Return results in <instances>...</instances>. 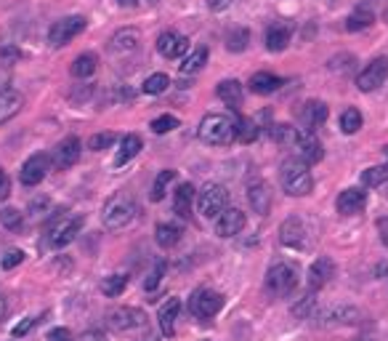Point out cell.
Returning <instances> with one entry per match:
<instances>
[{"instance_id": "cell-14", "label": "cell", "mask_w": 388, "mask_h": 341, "mask_svg": "<svg viewBox=\"0 0 388 341\" xmlns=\"http://www.w3.org/2000/svg\"><path fill=\"white\" fill-rule=\"evenodd\" d=\"M157 51L160 56H165V59H181L189 54V40L179 32H173V30H165V32H160L157 37Z\"/></svg>"}, {"instance_id": "cell-9", "label": "cell", "mask_w": 388, "mask_h": 341, "mask_svg": "<svg viewBox=\"0 0 388 341\" xmlns=\"http://www.w3.org/2000/svg\"><path fill=\"white\" fill-rule=\"evenodd\" d=\"M83 30H85V16H64L59 22H53V27L48 30V43L53 49H61L70 40H75Z\"/></svg>"}, {"instance_id": "cell-32", "label": "cell", "mask_w": 388, "mask_h": 341, "mask_svg": "<svg viewBox=\"0 0 388 341\" xmlns=\"http://www.w3.org/2000/svg\"><path fill=\"white\" fill-rule=\"evenodd\" d=\"M205 61H207V49L205 46H200V49H192L186 56H183L181 61V73L183 75H194V73H200L202 67H205Z\"/></svg>"}, {"instance_id": "cell-12", "label": "cell", "mask_w": 388, "mask_h": 341, "mask_svg": "<svg viewBox=\"0 0 388 341\" xmlns=\"http://www.w3.org/2000/svg\"><path fill=\"white\" fill-rule=\"evenodd\" d=\"M80 152H83V144H80V139L77 136H70V139H64L56 149H53V158H51V166L56 170H70L80 160Z\"/></svg>"}, {"instance_id": "cell-48", "label": "cell", "mask_w": 388, "mask_h": 341, "mask_svg": "<svg viewBox=\"0 0 388 341\" xmlns=\"http://www.w3.org/2000/svg\"><path fill=\"white\" fill-rule=\"evenodd\" d=\"M311 306H314V293H309V296H304L301 302H298V306H292V315L304 317L311 312Z\"/></svg>"}, {"instance_id": "cell-43", "label": "cell", "mask_w": 388, "mask_h": 341, "mask_svg": "<svg viewBox=\"0 0 388 341\" xmlns=\"http://www.w3.org/2000/svg\"><path fill=\"white\" fill-rule=\"evenodd\" d=\"M0 224L6 227V230H22V224H25V219H22V213L16 211V208H3L0 211Z\"/></svg>"}, {"instance_id": "cell-54", "label": "cell", "mask_w": 388, "mask_h": 341, "mask_svg": "<svg viewBox=\"0 0 388 341\" xmlns=\"http://www.w3.org/2000/svg\"><path fill=\"white\" fill-rule=\"evenodd\" d=\"M117 3H120L122 8H136L138 6V0H117Z\"/></svg>"}, {"instance_id": "cell-24", "label": "cell", "mask_w": 388, "mask_h": 341, "mask_svg": "<svg viewBox=\"0 0 388 341\" xmlns=\"http://www.w3.org/2000/svg\"><path fill=\"white\" fill-rule=\"evenodd\" d=\"M292 37V30L285 22H274V25H269L266 30V49L279 54V51L287 49V43H290Z\"/></svg>"}, {"instance_id": "cell-41", "label": "cell", "mask_w": 388, "mask_h": 341, "mask_svg": "<svg viewBox=\"0 0 388 341\" xmlns=\"http://www.w3.org/2000/svg\"><path fill=\"white\" fill-rule=\"evenodd\" d=\"M237 139L242 142V144H250L258 139V125H255L250 118H240L237 120Z\"/></svg>"}, {"instance_id": "cell-8", "label": "cell", "mask_w": 388, "mask_h": 341, "mask_svg": "<svg viewBox=\"0 0 388 341\" xmlns=\"http://www.w3.org/2000/svg\"><path fill=\"white\" fill-rule=\"evenodd\" d=\"M110 328L117 333H131V330H141L146 328V312L138 306H120L110 312Z\"/></svg>"}, {"instance_id": "cell-51", "label": "cell", "mask_w": 388, "mask_h": 341, "mask_svg": "<svg viewBox=\"0 0 388 341\" xmlns=\"http://www.w3.org/2000/svg\"><path fill=\"white\" fill-rule=\"evenodd\" d=\"M48 341H75V339H72V333H70L67 328H53L48 333Z\"/></svg>"}, {"instance_id": "cell-20", "label": "cell", "mask_w": 388, "mask_h": 341, "mask_svg": "<svg viewBox=\"0 0 388 341\" xmlns=\"http://www.w3.org/2000/svg\"><path fill=\"white\" fill-rule=\"evenodd\" d=\"M25 107V97L13 88H0V125L13 120Z\"/></svg>"}, {"instance_id": "cell-13", "label": "cell", "mask_w": 388, "mask_h": 341, "mask_svg": "<svg viewBox=\"0 0 388 341\" xmlns=\"http://www.w3.org/2000/svg\"><path fill=\"white\" fill-rule=\"evenodd\" d=\"M298 120H301L306 134H316L325 125V120H328V104L316 101V99L314 101H306L304 107L298 110Z\"/></svg>"}, {"instance_id": "cell-29", "label": "cell", "mask_w": 388, "mask_h": 341, "mask_svg": "<svg viewBox=\"0 0 388 341\" xmlns=\"http://www.w3.org/2000/svg\"><path fill=\"white\" fill-rule=\"evenodd\" d=\"M192 203H194V187L192 184H181V187L173 192V213L181 216V219H189Z\"/></svg>"}, {"instance_id": "cell-25", "label": "cell", "mask_w": 388, "mask_h": 341, "mask_svg": "<svg viewBox=\"0 0 388 341\" xmlns=\"http://www.w3.org/2000/svg\"><path fill=\"white\" fill-rule=\"evenodd\" d=\"M183 235V227L181 224H176V221H160L157 230H155V240H157L160 248H173V245H179Z\"/></svg>"}, {"instance_id": "cell-10", "label": "cell", "mask_w": 388, "mask_h": 341, "mask_svg": "<svg viewBox=\"0 0 388 341\" xmlns=\"http://www.w3.org/2000/svg\"><path fill=\"white\" fill-rule=\"evenodd\" d=\"M386 78H388V59L386 56H377V59H373L362 73H359L356 88L364 91V94H373V91H377L380 85L386 83Z\"/></svg>"}, {"instance_id": "cell-6", "label": "cell", "mask_w": 388, "mask_h": 341, "mask_svg": "<svg viewBox=\"0 0 388 341\" xmlns=\"http://www.w3.org/2000/svg\"><path fill=\"white\" fill-rule=\"evenodd\" d=\"M295 288H298V269L292 267V264L279 261V264H274V267L266 272L269 296H274V299H285V296H290Z\"/></svg>"}, {"instance_id": "cell-23", "label": "cell", "mask_w": 388, "mask_h": 341, "mask_svg": "<svg viewBox=\"0 0 388 341\" xmlns=\"http://www.w3.org/2000/svg\"><path fill=\"white\" fill-rule=\"evenodd\" d=\"M179 312H181V299L179 296H170L165 304L160 306V330L165 333V336H173L176 333V317H179Z\"/></svg>"}, {"instance_id": "cell-56", "label": "cell", "mask_w": 388, "mask_h": 341, "mask_svg": "<svg viewBox=\"0 0 388 341\" xmlns=\"http://www.w3.org/2000/svg\"><path fill=\"white\" fill-rule=\"evenodd\" d=\"M383 243H386V248H388V232L383 235Z\"/></svg>"}, {"instance_id": "cell-34", "label": "cell", "mask_w": 388, "mask_h": 341, "mask_svg": "<svg viewBox=\"0 0 388 341\" xmlns=\"http://www.w3.org/2000/svg\"><path fill=\"white\" fill-rule=\"evenodd\" d=\"M269 134H271V139L277 142V144L282 147H295V142H298V128H292V125H285V123H277V125H271L269 128Z\"/></svg>"}, {"instance_id": "cell-1", "label": "cell", "mask_w": 388, "mask_h": 341, "mask_svg": "<svg viewBox=\"0 0 388 341\" xmlns=\"http://www.w3.org/2000/svg\"><path fill=\"white\" fill-rule=\"evenodd\" d=\"M279 184L290 197H306L314 190V176L301 158H287L279 168Z\"/></svg>"}, {"instance_id": "cell-47", "label": "cell", "mask_w": 388, "mask_h": 341, "mask_svg": "<svg viewBox=\"0 0 388 341\" xmlns=\"http://www.w3.org/2000/svg\"><path fill=\"white\" fill-rule=\"evenodd\" d=\"M25 261V254L22 251H8V254L0 259V267L3 269H13V267H19Z\"/></svg>"}, {"instance_id": "cell-35", "label": "cell", "mask_w": 388, "mask_h": 341, "mask_svg": "<svg viewBox=\"0 0 388 341\" xmlns=\"http://www.w3.org/2000/svg\"><path fill=\"white\" fill-rule=\"evenodd\" d=\"M247 43H250V32L245 27H234L229 35H226V49L231 54H242L247 49Z\"/></svg>"}, {"instance_id": "cell-5", "label": "cell", "mask_w": 388, "mask_h": 341, "mask_svg": "<svg viewBox=\"0 0 388 341\" xmlns=\"http://www.w3.org/2000/svg\"><path fill=\"white\" fill-rule=\"evenodd\" d=\"M197 208L202 213V219H221V213L229 208V192L224 184H205L202 192L197 195Z\"/></svg>"}, {"instance_id": "cell-15", "label": "cell", "mask_w": 388, "mask_h": 341, "mask_svg": "<svg viewBox=\"0 0 388 341\" xmlns=\"http://www.w3.org/2000/svg\"><path fill=\"white\" fill-rule=\"evenodd\" d=\"M292 149H295V158H301L306 166H314V163H319V160L325 158L322 142L316 139V134H306V131L298 134V142H295Z\"/></svg>"}, {"instance_id": "cell-16", "label": "cell", "mask_w": 388, "mask_h": 341, "mask_svg": "<svg viewBox=\"0 0 388 341\" xmlns=\"http://www.w3.org/2000/svg\"><path fill=\"white\" fill-rule=\"evenodd\" d=\"M110 49L112 54L117 56H131L136 51L141 49V32L136 27H125V30H117L110 40Z\"/></svg>"}, {"instance_id": "cell-30", "label": "cell", "mask_w": 388, "mask_h": 341, "mask_svg": "<svg viewBox=\"0 0 388 341\" xmlns=\"http://www.w3.org/2000/svg\"><path fill=\"white\" fill-rule=\"evenodd\" d=\"M138 152H141V136H136V134L122 136L120 152L115 155V166L120 168V166H125V163H131V160H134Z\"/></svg>"}, {"instance_id": "cell-19", "label": "cell", "mask_w": 388, "mask_h": 341, "mask_svg": "<svg viewBox=\"0 0 388 341\" xmlns=\"http://www.w3.org/2000/svg\"><path fill=\"white\" fill-rule=\"evenodd\" d=\"M279 240H282V245H290V248H304L306 245L304 221L298 219V216H290V219L282 221V227H279Z\"/></svg>"}, {"instance_id": "cell-27", "label": "cell", "mask_w": 388, "mask_h": 341, "mask_svg": "<svg viewBox=\"0 0 388 341\" xmlns=\"http://www.w3.org/2000/svg\"><path fill=\"white\" fill-rule=\"evenodd\" d=\"M282 85H285V80L271 73H255L253 78H250V91L258 94V97H269V94L279 91Z\"/></svg>"}, {"instance_id": "cell-44", "label": "cell", "mask_w": 388, "mask_h": 341, "mask_svg": "<svg viewBox=\"0 0 388 341\" xmlns=\"http://www.w3.org/2000/svg\"><path fill=\"white\" fill-rule=\"evenodd\" d=\"M115 139H117V136L112 134V131H107V134L91 136V142H88V149H93V152H101V149H110V147L115 144Z\"/></svg>"}, {"instance_id": "cell-21", "label": "cell", "mask_w": 388, "mask_h": 341, "mask_svg": "<svg viewBox=\"0 0 388 341\" xmlns=\"http://www.w3.org/2000/svg\"><path fill=\"white\" fill-rule=\"evenodd\" d=\"M364 206H367V195H364L362 190H356V187L343 190V192L338 195V200H335V208H338V213H343V216L362 213Z\"/></svg>"}, {"instance_id": "cell-11", "label": "cell", "mask_w": 388, "mask_h": 341, "mask_svg": "<svg viewBox=\"0 0 388 341\" xmlns=\"http://www.w3.org/2000/svg\"><path fill=\"white\" fill-rule=\"evenodd\" d=\"M51 170V158L46 152H35V155H30L25 160V166L19 170V182L25 184V187H35L46 179V173Z\"/></svg>"}, {"instance_id": "cell-57", "label": "cell", "mask_w": 388, "mask_h": 341, "mask_svg": "<svg viewBox=\"0 0 388 341\" xmlns=\"http://www.w3.org/2000/svg\"><path fill=\"white\" fill-rule=\"evenodd\" d=\"M386 155H388V147H386Z\"/></svg>"}, {"instance_id": "cell-33", "label": "cell", "mask_w": 388, "mask_h": 341, "mask_svg": "<svg viewBox=\"0 0 388 341\" xmlns=\"http://www.w3.org/2000/svg\"><path fill=\"white\" fill-rule=\"evenodd\" d=\"M373 22H375V16H373V11L367 8V6H359L356 11L346 19V30L349 32H359V30H367V27H373Z\"/></svg>"}, {"instance_id": "cell-31", "label": "cell", "mask_w": 388, "mask_h": 341, "mask_svg": "<svg viewBox=\"0 0 388 341\" xmlns=\"http://www.w3.org/2000/svg\"><path fill=\"white\" fill-rule=\"evenodd\" d=\"M98 67V59L96 54H80L77 59L72 61V67H70V73L77 78V80H85V78H91V75L96 73Z\"/></svg>"}, {"instance_id": "cell-22", "label": "cell", "mask_w": 388, "mask_h": 341, "mask_svg": "<svg viewBox=\"0 0 388 341\" xmlns=\"http://www.w3.org/2000/svg\"><path fill=\"white\" fill-rule=\"evenodd\" d=\"M332 278H335V264H332V259H328V256L316 259L314 264H311V269H309V285H311V291L325 288Z\"/></svg>"}, {"instance_id": "cell-38", "label": "cell", "mask_w": 388, "mask_h": 341, "mask_svg": "<svg viewBox=\"0 0 388 341\" xmlns=\"http://www.w3.org/2000/svg\"><path fill=\"white\" fill-rule=\"evenodd\" d=\"M362 112L356 110V107H349V110H343L340 115V131L343 134H356L359 128H362Z\"/></svg>"}, {"instance_id": "cell-40", "label": "cell", "mask_w": 388, "mask_h": 341, "mask_svg": "<svg viewBox=\"0 0 388 341\" xmlns=\"http://www.w3.org/2000/svg\"><path fill=\"white\" fill-rule=\"evenodd\" d=\"M388 182V163L386 166H375V168H367L362 173V184L364 187H380Z\"/></svg>"}, {"instance_id": "cell-26", "label": "cell", "mask_w": 388, "mask_h": 341, "mask_svg": "<svg viewBox=\"0 0 388 341\" xmlns=\"http://www.w3.org/2000/svg\"><path fill=\"white\" fill-rule=\"evenodd\" d=\"M359 309L354 306H330L322 312V323L325 326H349V323H356L359 320Z\"/></svg>"}, {"instance_id": "cell-2", "label": "cell", "mask_w": 388, "mask_h": 341, "mask_svg": "<svg viewBox=\"0 0 388 341\" xmlns=\"http://www.w3.org/2000/svg\"><path fill=\"white\" fill-rule=\"evenodd\" d=\"M83 216L80 213H70V211H61L46 227V245L48 248H67L75 237L83 230Z\"/></svg>"}, {"instance_id": "cell-17", "label": "cell", "mask_w": 388, "mask_h": 341, "mask_svg": "<svg viewBox=\"0 0 388 341\" xmlns=\"http://www.w3.org/2000/svg\"><path fill=\"white\" fill-rule=\"evenodd\" d=\"M245 224H247L245 211H240V208H226L221 213V219L216 221V235L219 237H237L245 230Z\"/></svg>"}, {"instance_id": "cell-46", "label": "cell", "mask_w": 388, "mask_h": 341, "mask_svg": "<svg viewBox=\"0 0 388 341\" xmlns=\"http://www.w3.org/2000/svg\"><path fill=\"white\" fill-rule=\"evenodd\" d=\"M43 317H46V315H43ZM43 317H27L25 323H19V326L11 330V336H13V339H22V336H27L30 330L35 328L37 323H43Z\"/></svg>"}, {"instance_id": "cell-49", "label": "cell", "mask_w": 388, "mask_h": 341, "mask_svg": "<svg viewBox=\"0 0 388 341\" xmlns=\"http://www.w3.org/2000/svg\"><path fill=\"white\" fill-rule=\"evenodd\" d=\"M48 206H51L48 197H35V200L30 203V213H35V216H40L43 211H48Z\"/></svg>"}, {"instance_id": "cell-28", "label": "cell", "mask_w": 388, "mask_h": 341, "mask_svg": "<svg viewBox=\"0 0 388 341\" xmlns=\"http://www.w3.org/2000/svg\"><path fill=\"white\" fill-rule=\"evenodd\" d=\"M216 94H219L221 101L226 107H231V110H240L242 107V85H240V80H221Z\"/></svg>"}, {"instance_id": "cell-52", "label": "cell", "mask_w": 388, "mask_h": 341, "mask_svg": "<svg viewBox=\"0 0 388 341\" xmlns=\"http://www.w3.org/2000/svg\"><path fill=\"white\" fill-rule=\"evenodd\" d=\"M80 341H107V336H104V330H85Z\"/></svg>"}, {"instance_id": "cell-55", "label": "cell", "mask_w": 388, "mask_h": 341, "mask_svg": "<svg viewBox=\"0 0 388 341\" xmlns=\"http://www.w3.org/2000/svg\"><path fill=\"white\" fill-rule=\"evenodd\" d=\"M6 309H8V306H6V299H3V296H0V320H3V317H6Z\"/></svg>"}, {"instance_id": "cell-45", "label": "cell", "mask_w": 388, "mask_h": 341, "mask_svg": "<svg viewBox=\"0 0 388 341\" xmlns=\"http://www.w3.org/2000/svg\"><path fill=\"white\" fill-rule=\"evenodd\" d=\"M165 272H168V264H165V261H160L157 267H155V272H152V275H149V278L144 280L146 291H155L160 283H162V278H165Z\"/></svg>"}, {"instance_id": "cell-50", "label": "cell", "mask_w": 388, "mask_h": 341, "mask_svg": "<svg viewBox=\"0 0 388 341\" xmlns=\"http://www.w3.org/2000/svg\"><path fill=\"white\" fill-rule=\"evenodd\" d=\"M11 195V179H8V173L0 168V200H6V197Z\"/></svg>"}, {"instance_id": "cell-53", "label": "cell", "mask_w": 388, "mask_h": 341, "mask_svg": "<svg viewBox=\"0 0 388 341\" xmlns=\"http://www.w3.org/2000/svg\"><path fill=\"white\" fill-rule=\"evenodd\" d=\"M234 0H207V8L210 11H224V8H229Z\"/></svg>"}, {"instance_id": "cell-3", "label": "cell", "mask_w": 388, "mask_h": 341, "mask_svg": "<svg viewBox=\"0 0 388 341\" xmlns=\"http://www.w3.org/2000/svg\"><path fill=\"white\" fill-rule=\"evenodd\" d=\"M200 142L205 144H231L237 139V123L231 120L229 115H221V112H210L200 120L197 128Z\"/></svg>"}, {"instance_id": "cell-7", "label": "cell", "mask_w": 388, "mask_h": 341, "mask_svg": "<svg viewBox=\"0 0 388 341\" xmlns=\"http://www.w3.org/2000/svg\"><path fill=\"white\" fill-rule=\"evenodd\" d=\"M224 309V296L219 291H210V288H197L189 299V312L197 320L207 323L210 317H216Z\"/></svg>"}, {"instance_id": "cell-39", "label": "cell", "mask_w": 388, "mask_h": 341, "mask_svg": "<svg viewBox=\"0 0 388 341\" xmlns=\"http://www.w3.org/2000/svg\"><path fill=\"white\" fill-rule=\"evenodd\" d=\"M128 288V275H110V278H104V283H101V291H104V296H120L122 291Z\"/></svg>"}, {"instance_id": "cell-37", "label": "cell", "mask_w": 388, "mask_h": 341, "mask_svg": "<svg viewBox=\"0 0 388 341\" xmlns=\"http://www.w3.org/2000/svg\"><path fill=\"white\" fill-rule=\"evenodd\" d=\"M176 179V170H160L157 179H155V184H152V200L155 203H160V200H165V192H168L170 182Z\"/></svg>"}, {"instance_id": "cell-42", "label": "cell", "mask_w": 388, "mask_h": 341, "mask_svg": "<svg viewBox=\"0 0 388 341\" xmlns=\"http://www.w3.org/2000/svg\"><path fill=\"white\" fill-rule=\"evenodd\" d=\"M179 125H181V120H179L176 115H160V118H155V120H152V131L162 136V134H170V131H176Z\"/></svg>"}, {"instance_id": "cell-4", "label": "cell", "mask_w": 388, "mask_h": 341, "mask_svg": "<svg viewBox=\"0 0 388 341\" xmlns=\"http://www.w3.org/2000/svg\"><path fill=\"white\" fill-rule=\"evenodd\" d=\"M136 216V200L128 192H117V195H112L104 208H101V224L107 227V230H125Z\"/></svg>"}, {"instance_id": "cell-36", "label": "cell", "mask_w": 388, "mask_h": 341, "mask_svg": "<svg viewBox=\"0 0 388 341\" xmlns=\"http://www.w3.org/2000/svg\"><path fill=\"white\" fill-rule=\"evenodd\" d=\"M168 85H170V78H168V75L155 73V75H149V78L144 80L141 91H144V94H149V97H160L162 91H168Z\"/></svg>"}, {"instance_id": "cell-18", "label": "cell", "mask_w": 388, "mask_h": 341, "mask_svg": "<svg viewBox=\"0 0 388 341\" xmlns=\"http://www.w3.org/2000/svg\"><path fill=\"white\" fill-rule=\"evenodd\" d=\"M247 200H250V206H253L258 216H266L271 211V190H269V184L264 179H253L247 184Z\"/></svg>"}]
</instances>
